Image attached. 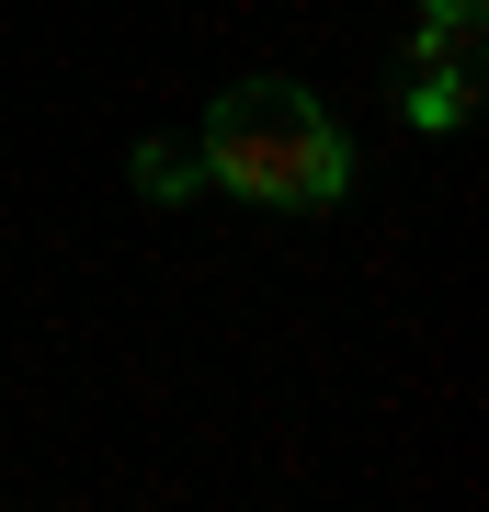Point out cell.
I'll return each mask as SVG.
<instances>
[{"instance_id":"obj_1","label":"cell","mask_w":489,"mask_h":512,"mask_svg":"<svg viewBox=\"0 0 489 512\" xmlns=\"http://www.w3.org/2000/svg\"><path fill=\"white\" fill-rule=\"evenodd\" d=\"M194 148H205V183H228L251 205H342V183H353V137L319 114L308 80H239V92H217Z\"/></svg>"},{"instance_id":"obj_3","label":"cell","mask_w":489,"mask_h":512,"mask_svg":"<svg viewBox=\"0 0 489 512\" xmlns=\"http://www.w3.org/2000/svg\"><path fill=\"white\" fill-rule=\"evenodd\" d=\"M126 171H137V194H148V205H182V194L205 183V148H194V137H148Z\"/></svg>"},{"instance_id":"obj_2","label":"cell","mask_w":489,"mask_h":512,"mask_svg":"<svg viewBox=\"0 0 489 512\" xmlns=\"http://www.w3.org/2000/svg\"><path fill=\"white\" fill-rule=\"evenodd\" d=\"M399 114L410 126H467L478 114V23H421L410 35V80H399Z\"/></svg>"},{"instance_id":"obj_4","label":"cell","mask_w":489,"mask_h":512,"mask_svg":"<svg viewBox=\"0 0 489 512\" xmlns=\"http://www.w3.org/2000/svg\"><path fill=\"white\" fill-rule=\"evenodd\" d=\"M421 12H444V23H478V0H421Z\"/></svg>"}]
</instances>
